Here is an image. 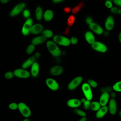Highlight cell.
Masks as SVG:
<instances>
[{"label": "cell", "mask_w": 121, "mask_h": 121, "mask_svg": "<svg viewBox=\"0 0 121 121\" xmlns=\"http://www.w3.org/2000/svg\"><path fill=\"white\" fill-rule=\"evenodd\" d=\"M35 57H31L30 58H29L28 59H27L26 61H25L22 65V68L23 69H27L29 67H30V66H31L32 65V64L35 62Z\"/></svg>", "instance_id": "cell-20"}, {"label": "cell", "mask_w": 121, "mask_h": 121, "mask_svg": "<svg viewBox=\"0 0 121 121\" xmlns=\"http://www.w3.org/2000/svg\"><path fill=\"white\" fill-rule=\"evenodd\" d=\"M91 102L90 101L86 100V101L83 103V106L85 109H88L90 107Z\"/></svg>", "instance_id": "cell-37"}, {"label": "cell", "mask_w": 121, "mask_h": 121, "mask_svg": "<svg viewBox=\"0 0 121 121\" xmlns=\"http://www.w3.org/2000/svg\"><path fill=\"white\" fill-rule=\"evenodd\" d=\"M46 84L48 87L53 91H57L59 88L58 82L52 78H47L45 81Z\"/></svg>", "instance_id": "cell-10"}, {"label": "cell", "mask_w": 121, "mask_h": 121, "mask_svg": "<svg viewBox=\"0 0 121 121\" xmlns=\"http://www.w3.org/2000/svg\"><path fill=\"white\" fill-rule=\"evenodd\" d=\"M108 110V106H103L102 107L100 108L99 110L97 111L96 114V117L97 118H101L106 113Z\"/></svg>", "instance_id": "cell-22"}, {"label": "cell", "mask_w": 121, "mask_h": 121, "mask_svg": "<svg viewBox=\"0 0 121 121\" xmlns=\"http://www.w3.org/2000/svg\"><path fill=\"white\" fill-rule=\"evenodd\" d=\"M86 100L85 98H82V99H81V102L84 103L86 101Z\"/></svg>", "instance_id": "cell-50"}, {"label": "cell", "mask_w": 121, "mask_h": 121, "mask_svg": "<svg viewBox=\"0 0 121 121\" xmlns=\"http://www.w3.org/2000/svg\"><path fill=\"white\" fill-rule=\"evenodd\" d=\"M18 109L20 112L24 117L27 118L30 116L31 114V110L24 103H19L18 104Z\"/></svg>", "instance_id": "cell-4"}, {"label": "cell", "mask_w": 121, "mask_h": 121, "mask_svg": "<svg viewBox=\"0 0 121 121\" xmlns=\"http://www.w3.org/2000/svg\"><path fill=\"white\" fill-rule=\"evenodd\" d=\"M112 89L115 91L121 92V81L115 83L112 86Z\"/></svg>", "instance_id": "cell-28"}, {"label": "cell", "mask_w": 121, "mask_h": 121, "mask_svg": "<svg viewBox=\"0 0 121 121\" xmlns=\"http://www.w3.org/2000/svg\"><path fill=\"white\" fill-rule=\"evenodd\" d=\"M85 21H86V23L87 24H88V25H89L91 23H93V19L91 17H86V19H85Z\"/></svg>", "instance_id": "cell-39"}, {"label": "cell", "mask_w": 121, "mask_h": 121, "mask_svg": "<svg viewBox=\"0 0 121 121\" xmlns=\"http://www.w3.org/2000/svg\"><path fill=\"white\" fill-rule=\"evenodd\" d=\"M52 41L55 43L64 46H68L70 44V40L68 37L62 35H56L54 36Z\"/></svg>", "instance_id": "cell-2"}, {"label": "cell", "mask_w": 121, "mask_h": 121, "mask_svg": "<svg viewBox=\"0 0 121 121\" xmlns=\"http://www.w3.org/2000/svg\"><path fill=\"white\" fill-rule=\"evenodd\" d=\"M111 11L112 12L116 14H121V8H120L116 7H112L111 9Z\"/></svg>", "instance_id": "cell-31"}, {"label": "cell", "mask_w": 121, "mask_h": 121, "mask_svg": "<svg viewBox=\"0 0 121 121\" xmlns=\"http://www.w3.org/2000/svg\"><path fill=\"white\" fill-rule=\"evenodd\" d=\"M92 48L96 51L105 53L107 51V47L106 46L101 42L96 41L91 45Z\"/></svg>", "instance_id": "cell-8"}, {"label": "cell", "mask_w": 121, "mask_h": 121, "mask_svg": "<svg viewBox=\"0 0 121 121\" xmlns=\"http://www.w3.org/2000/svg\"><path fill=\"white\" fill-rule=\"evenodd\" d=\"M9 2V0H0V2L2 4H6Z\"/></svg>", "instance_id": "cell-43"}, {"label": "cell", "mask_w": 121, "mask_h": 121, "mask_svg": "<svg viewBox=\"0 0 121 121\" xmlns=\"http://www.w3.org/2000/svg\"><path fill=\"white\" fill-rule=\"evenodd\" d=\"M109 109L110 112L112 114H114L117 111V105L116 103L114 98H112L109 101Z\"/></svg>", "instance_id": "cell-17"}, {"label": "cell", "mask_w": 121, "mask_h": 121, "mask_svg": "<svg viewBox=\"0 0 121 121\" xmlns=\"http://www.w3.org/2000/svg\"><path fill=\"white\" fill-rule=\"evenodd\" d=\"M70 43H72L73 45H76L78 43V40L77 38L75 36L72 37L70 40Z\"/></svg>", "instance_id": "cell-36"}, {"label": "cell", "mask_w": 121, "mask_h": 121, "mask_svg": "<svg viewBox=\"0 0 121 121\" xmlns=\"http://www.w3.org/2000/svg\"><path fill=\"white\" fill-rule=\"evenodd\" d=\"M14 75L16 77L20 78H27L30 77V73L23 69H17L14 70Z\"/></svg>", "instance_id": "cell-6"}, {"label": "cell", "mask_w": 121, "mask_h": 121, "mask_svg": "<svg viewBox=\"0 0 121 121\" xmlns=\"http://www.w3.org/2000/svg\"><path fill=\"white\" fill-rule=\"evenodd\" d=\"M118 40H119V42H120V44L121 45V32H120V34H119V35H118Z\"/></svg>", "instance_id": "cell-46"}, {"label": "cell", "mask_w": 121, "mask_h": 121, "mask_svg": "<svg viewBox=\"0 0 121 121\" xmlns=\"http://www.w3.org/2000/svg\"><path fill=\"white\" fill-rule=\"evenodd\" d=\"M84 2L82 1L80 3H79L77 6H76L72 9V12L74 14H76L79 12V11L80 10V9L82 8V7L84 6Z\"/></svg>", "instance_id": "cell-26"}, {"label": "cell", "mask_w": 121, "mask_h": 121, "mask_svg": "<svg viewBox=\"0 0 121 121\" xmlns=\"http://www.w3.org/2000/svg\"><path fill=\"white\" fill-rule=\"evenodd\" d=\"M62 0H52V2L54 3H59V2H62Z\"/></svg>", "instance_id": "cell-48"}, {"label": "cell", "mask_w": 121, "mask_h": 121, "mask_svg": "<svg viewBox=\"0 0 121 121\" xmlns=\"http://www.w3.org/2000/svg\"><path fill=\"white\" fill-rule=\"evenodd\" d=\"M35 18L37 20H40L43 16V10L41 7H38L36 8L35 12Z\"/></svg>", "instance_id": "cell-24"}, {"label": "cell", "mask_w": 121, "mask_h": 121, "mask_svg": "<svg viewBox=\"0 0 121 121\" xmlns=\"http://www.w3.org/2000/svg\"><path fill=\"white\" fill-rule=\"evenodd\" d=\"M35 46L33 44H31L27 46L26 49V53L28 55H29L33 52L35 51Z\"/></svg>", "instance_id": "cell-29"}, {"label": "cell", "mask_w": 121, "mask_h": 121, "mask_svg": "<svg viewBox=\"0 0 121 121\" xmlns=\"http://www.w3.org/2000/svg\"><path fill=\"white\" fill-rule=\"evenodd\" d=\"M23 15L24 17L26 18H29V17L30 15V11L27 9H25L23 11Z\"/></svg>", "instance_id": "cell-35"}, {"label": "cell", "mask_w": 121, "mask_h": 121, "mask_svg": "<svg viewBox=\"0 0 121 121\" xmlns=\"http://www.w3.org/2000/svg\"><path fill=\"white\" fill-rule=\"evenodd\" d=\"M43 36L46 38H51L53 35V32L49 29H45L42 32Z\"/></svg>", "instance_id": "cell-27"}, {"label": "cell", "mask_w": 121, "mask_h": 121, "mask_svg": "<svg viewBox=\"0 0 121 121\" xmlns=\"http://www.w3.org/2000/svg\"><path fill=\"white\" fill-rule=\"evenodd\" d=\"M46 40V38H45L43 35L38 36L34 38L31 40V43L34 45H40L45 42Z\"/></svg>", "instance_id": "cell-15"}, {"label": "cell", "mask_w": 121, "mask_h": 121, "mask_svg": "<svg viewBox=\"0 0 121 121\" xmlns=\"http://www.w3.org/2000/svg\"><path fill=\"white\" fill-rule=\"evenodd\" d=\"M119 115H120V117H121V110L119 112Z\"/></svg>", "instance_id": "cell-52"}, {"label": "cell", "mask_w": 121, "mask_h": 121, "mask_svg": "<svg viewBox=\"0 0 121 121\" xmlns=\"http://www.w3.org/2000/svg\"><path fill=\"white\" fill-rule=\"evenodd\" d=\"M23 121H30L28 119H27V118H25V119H24V120H23Z\"/></svg>", "instance_id": "cell-51"}, {"label": "cell", "mask_w": 121, "mask_h": 121, "mask_svg": "<svg viewBox=\"0 0 121 121\" xmlns=\"http://www.w3.org/2000/svg\"><path fill=\"white\" fill-rule=\"evenodd\" d=\"M113 2L116 5L121 7V0H114Z\"/></svg>", "instance_id": "cell-41"}, {"label": "cell", "mask_w": 121, "mask_h": 121, "mask_svg": "<svg viewBox=\"0 0 121 121\" xmlns=\"http://www.w3.org/2000/svg\"><path fill=\"white\" fill-rule=\"evenodd\" d=\"M69 32H70V30H69V27H67V28L65 29V31H64V35H68L69 34Z\"/></svg>", "instance_id": "cell-42"}, {"label": "cell", "mask_w": 121, "mask_h": 121, "mask_svg": "<svg viewBox=\"0 0 121 121\" xmlns=\"http://www.w3.org/2000/svg\"><path fill=\"white\" fill-rule=\"evenodd\" d=\"M83 78L81 76H78L74 78L68 85V89L69 90H74L82 82Z\"/></svg>", "instance_id": "cell-9"}, {"label": "cell", "mask_w": 121, "mask_h": 121, "mask_svg": "<svg viewBox=\"0 0 121 121\" xmlns=\"http://www.w3.org/2000/svg\"><path fill=\"white\" fill-rule=\"evenodd\" d=\"M9 108L11 110H15L18 108V104L16 103H11L8 105Z\"/></svg>", "instance_id": "cell-33"}, {"label": "cell", "mask_w": 121, "mask_h": 121, "mask_svg": "<svg viewBox=\"0 0 121 121\" xmlns=\"http://www.w3.org/2000/svg\"><path fill=\"white\" fill-rule=\"evenodd\" d=\"M86 117H83L79 121H86Z\"/></svg>", "instance_id": "cell-49"}, {"label": "cell", "mask_w": 121, "mask_h": 121, "mask_svg": "<svg viewBox=\"0 0 121 121\" xmlns=\"http://www.w3.org/2000/svg\"><path fill=\"white\" fill-rule=\"evenodd\" d=\"M50 72L53 76H59L63 73V69L60 66H54L51 68Z\"/></svg>", "instance_id": "cell-13"}, {"label": "cell", "mask_w": 121, "mask_h": 121, "mask_svg": "<svg viewBox=\"0 0 121 121\" xmlns=\"http://www.w3.org/2000/svg\"><path fill=\"white\" fill-rule=\"evenodd\" d=\"M105 5L106 7L108 9H111L112 7V2L110 0H106L105 2Z\"/></svg>", "instance_id": "cell-38"}, {"label": "cell", "mask_w": 121, "mask_h": 121, "mask_svg": "<svg viewBox=\"0 0 121 121\" xmlns=\"http://www.w3.org/2000/svg\"><path fill=\"white\" fill-rule=\"evenodd\" d=\"M82 90L84 95L87 100H91L93 98V94L91 87L87 83H84L82 86Z\"/></svg>", "instance_id": "cell-7"}, {"label": "cell", "mask_w": 121, "mask_h": 121, "mask_svg": "<svg viewBox=\"0 0 121 121\" xmlns=\"http://www.w3.org/2000/svg\"><path fill=\"white\" fill-rule=\"evenodd\" d=\"M90 28L93 31H94L95 33H96L98 35H102L103 32H104V30L103 29V28L99 26V25H98L96 23H92L91 24H90L89 25Z\"/></svg>", "instance_id": "cell-12"}, {"label": "cell", "mask_w": 121, "mask_h": 121, "mask_svg": "<svg viewBox=\"0 0 121 121\" xmlns=\"http://www.w3.org/2000/svg\"><path fill=\"white\" fill-rule=\"evenodd\" d=\"M108 90H110V88L106 87V88H103V89L102 90L103 92H104V93H107V91H108Z\"/></svg>", "instance_id": "cell-44"}, {"label": "cell", "mask_w": 121, "mask_h": 121, "mask_svg": "<svg viewBox=\"0 0 121 121\" xmlns=\"http://www.w3.org/2000/svg\"><path fill=\"white\" fill-rule=\"evenodd\" d=\"M90 107L92 110L96 111L100 109V108H101V105L99 103L95 101L91 103Z\"/></svg>", "instance_id": "cell-25"}, {"label": "cell", "mask_w": 121, "mask_h": 121, "mask_svg": "<svg viewBox=\"0 0 121 121\" xmlns=\"http://www.w3.org/2000/svg\"><path fill=\"white\" fill-rule=\"evenodd\" d=\"M33 20L29 17L26 19L22 28V33L24 35H27L30 33V30L32 26Z\"/></svg>", "instance_id": "cell-5"}, {"label": "cell", "mask_w": 121, "mask_h": 121, "mask_svg": "<svg viewBox=\"0 0 121 121\" xmlns=\"http://www.w3.org/2000/svg\"><path fill=\"white\" fill-rule=\"evenodd\" d=\"M85 39L86 42L90 44H93L95 41V37L94 35L90 31H86L85 33Z\"/></svg>", "instance_id": "cell-21"}, {"label": "cell", "mask_w": 121, "mask_h": 121, "mask_svg": "<svg viewBox=\"0 0 121 121\" xmlns=\"http://www.w3.org/2000/svg\"><path fill=\"white\" fill-rule=\"evenodd\" d=\"M46 46L51 54L55 57H59L61 54V51L58 46L53 42L48 41L46 42Z\"/></svg>", "instance_id": "cell-1"}, {"label": "cell", "mask_w": 121, "mask_h": 121, "mask_svg": "<svg viewBox=\"0 0 121 121\" xmlns=\"http://www.w3.org/2000/svg\"><path fill=\"white\" fill-rule=\"evenodd\" d=\"M44 19L46 21H51L53 17V13L52 10L50 9L46 10L43 15Z\"/></svg>", "instance_id": "cell-23"}, {"label": "cell", "mask_w": 121, "mask_h": 121, "mask_svg": "<svg viewBox=\"0 0 121 121\" xmlns=\"http://www.w3.org/2000/svg\"><path fill=\"white\" fill-rule=\"evenodd\" d=\"M87 83L90 87H92L93 88H95L97 86V83L93 79H89L87 81Z\"/></svg>", "instance_id": "cell-30"}, {"label": "cell", "mask_w": 121, "mask_h": 121, "mask_svg": "<svg viewBox=\"0 0 121 121\" xmlns=\"http://www.w3.org/2000/svg\"><path fill=\"white\" fill-rule=\"evenodd\" d=\"M74 112H75L76 114L79 115L80 116L85 117V116H86V113H85L84 112H83V111L80 110H79V109H74Z\"/></svg>", "instance_id": "cell-34"}, {"label": "cell", "mask_w": 121, "mask_h": 121, "mask_svg": "<svg viewBox=\"0 0 121 121\" xmlns=\"http://www.w3.org/2000/svg\"><path fill=\"white\" fill-rule=\"evenodd\" d=\"M114 18L112 16L108 17L105 21V27L108 31H111L112 30L114 27Z\"/></svg>", "instance_id": "cell-11"}, {"label": "cell", "mask_w": 121, "mask_h": 121, "mask_svg": "<svg viewBox=\"0 0 121 121\" xmlns=\"http://www.w3.org/2000/svg\"><path fill=\"white\" fill-rule=\"evenodd\" d=\"M4 78L7 79H10L12 78L14 76V73L11 71H8L4 74Z\"/></svg>", "instance_id": "cell-32"}, {"label": "cell", "mask_w": 121, "mask_h": 121, "mask_svg": "<svg viewBox=\"0 0 121 121\" xmlns=\"http://www.w3.org/2000/svg\"><path fill=\"white\" fill-rule=\"evenodd\" d=\"M26 8V4L25 3H18L11 10L9 15L11 17H16L20 14Z\"/></svg>", "instance_id": "cell-3"}, {"label": "cell", "mask_w": 121, "mask_h": 121, "mask_svg": "<svg viewBox=\"0 0 121 121\" xmlns=\"http://www.w3.org/2000/svg\"><path fill=\"white\" fill-rule=\"evenodd\" d=\"M42 25L40 24H35L34 25H32L30 30V33L34 35H37L42 32Z\"/></svg>", "instance_id": "cell-16"}, {"label": "cell", "mask_w": 121, "mask_h": 121, "mask_svg": "<svg viewBox=\"0 0 121 121\" xmlns=\"http://www.w3.org/2000/svg\"><path fill=\"white\" fill-rule=\"evenodd\" d=\"M109 98V95L108 93H103L99 99V104L101 106H106Z\"/></svg>", "instance_id": "cell-18"}, {"label": "cell", "mask_w": 121, "mask_h": 121, "mask_svg": "<svg viewBox=\"0 0 121 121\" xmlns=\"http://www.w3.org/2000/svg\"><path fill=\"white\" fill-rule=\"evenodd\" d=\"M64 10H65V12H69V11H70V9L69 7H66Z\"/></svg>", "instance_id": "cell-45"}, {"label": "cell", "mask_w": 121, "mask_h": 121, "mask_svg": "<svg viewBox=\"0 0 121 121\" xmlns=\"http://www.w3.org/2000/svg\"><path fill=\"white\" fill-rule=\"evenodd\" d=\"M74 19H75V17L73 16H70L69 19V22L68 23V25L69 26L71 25L73 23V21L74 20Z\"/></svg>", "instance_id": "cell-40"}, {"label": "cell", "mask_w": 121, "mask_h": 121, "mask_svg": "<svg viewBox=\"0 0 121 121\" xmlns=\"http://www.w3.org/2000/svg\"><path fill=\"white\" fill-rule=\"evenodd\" d=\"M39 71L40 67L38 63L37 62H35L31 66V72L32 76L34 78L36 77L39 74Z\"/></svg>", "instance_id": "cell-14"}, {"label": "cell", "mask_w": 121, "mask_h": 121, "mask_svg": "<svg viewBox=\"0 0 121 121\" xmlns=\"http://www.w3.org/2000/svg\"><path fill=\"white\" fill-rule=\"evenodd\" d=\"M67 105L72 108H77L81 104V101L78 99H71L67 102Z\"/></svg>", "instance_id": "cell-19"}, {"label": "cell", "mask_w": 121, "mask_h": 121, "mask_svg": "<svg viewBox=\"0 0 121 121\" xmlns=\"http://www.w3.org/2000/svg\"><path fill=\"white\" fill-rule=\"evenodd\" d=\"M35 57H38V58H39V57H40V56H41V54H40V53H39V52H36V53H35Z\"/></svg>", "instance_id": "cell-47"}]
</instances>
